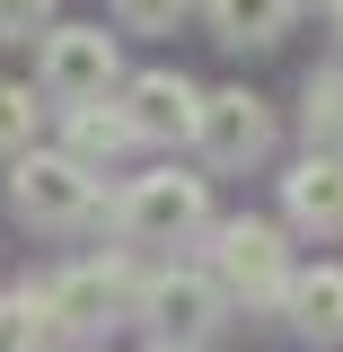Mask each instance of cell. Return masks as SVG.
<instances>
[{
  "label": "cell",
  "instance_id": "6da1fadb",
  "mask_svg": "<svg viewBox=\"0 0 343 352\" xmlns=\"http://www.w3.org/2000/svg\"><path fill=\"white\" fill-rule=\"evenodd\" d=\"M9 212L44 238H71L97 220V168L71 150H18L9 159Z\"/></svg>",
  "mask_w": 343,
  "mask_h": 352
},
{
  "label": "cell",
  "instance_id": "7a4b0ae2",
  "mask_svg": "<svg viewBox=\"0 0 343 352\" xmlns=\"http://www.w3.org/2000/svg\"><path fill=\"white\" fill-rule=\"evenodd\" d=\"M115 229L132 247H194V238H212V185L185 168H150L115 194Z\"/></svg>",
  "mask_w": 343,
  "mask_h": 352
},
{
  "label": "cell",
  "instance_id": "3957f363",
  "mask_svg": "<svg viewBox=\"0 0 343 352\" xmlns=\"http://www.w3.org/2000/svg\"><path fill=\"white\" fill-rule=\"evenodd\" d=\"M203 264L229 282V300L282 308V300H291V273H300V264H291V220H282V229H273V220H212Z\"/></svg>",
  "mask_w": 343,
  "mask_h": 352
},
{
  "label": "cell",
  "instance_id": "277c9868",
  "mask_svg": "<svg viewBox=\"0 0 343 352\" xmlns=\"http://www.w3.org/2000/svg\"><path fill=\"white\" fill-rule=\"evenodd\" d=\"M36 88L53 115H71V106H97V97H115L124 88V53L106 27H53L36 44Z\"/></svg>",
  "mask_w": 343,
  "mask_h": 352
},
{
  "label": "cell",
  "instance_id": "5b68a950",
  "mask_svg": "<svg viewBox=\"0 0 343 352\" xmlns=\"http://www.w3.org/2000/svg\"><path fill=\"white\" fill-rule=\"evenodd\" d=\"M229 282H220L212 264H168V273H150V291H141V326L150 335H168V344H212L220 326H229Z\"/></svg>",
  "mask_w": 343,
  "mask_h": 352
},
{
  "label": "cell",
  "instance_id": "8992f818",
  "mask_svg": "<svg viewBox=\"0 0 343 352\" xmlns=\"http://www.w3.org/2000/svg\"><path fill=\"white\" fill-rule=\"evenodd\" d=\"M141 273L115 256H97V264H71V273H53L44 282V308H53V326L62 335H97V326H124V317H141Z\"/></svg>",
  "mask_w": 343,
  "mask_h": 352
},
{
  "label": "cell",
  "instance_id": "52a82bcc",
  "mask_svg": "<svg viewBox=\"0 0 343 352\" xmlns=\"http://www.w3.org/2000/svg\"><path fill=\"white\" fill-rule=\"evenodd\" d=\"M115 97H124L132 132H141L150 150H176V141H194V132H203V97H212V88H194L185 71H132Z\"/></svg>",
  "mask_w": 343,
  "mask_h": 352
},
{
  "label": "cell",
  "instance_id": "ba28073f",
  "mask_svg": "<svg viewBox=\"0 0 343 352\" xmlns=\"http://www.w3.org/2000/svg\"><path fill=\"white\" fill-rule=\"evenodd\" d=\"M194 150H203L212 168H256L264 150H273V106L247 97V88H212V97H203V132H194Z\"/></svg>",
  "mask_w": 343,
  "mask_h": 352
},
{
  "label": "cell",
  "instance_id": "9c48e42d",
  "mask_svg": "<svg viewBox=\"0 0 343 352\" xmlns=\"http://www.w3.org/2000/svg\"><path fill=\"white\" fill-rule=\"evenodd\" d=\"M282 220L300 238H343V150H308L282 176Z\"/></svg>",
  "mask_w": 343,
  "mask_h": 352
},
{
  "label": "cell",
  "instance_id": "30bf717a",
  "mask_svg": "<svg viewBox=\"0 0 343 352\" xmlns=\"http://www.w3.org/2000/svg\"><path fill=\"white\" fill-rule=\"evenodd\" d=\"M282 317H291L300 344H343V264H308V273H291Z\"/></svg>",
  "mask_w": 343,
  "mask_h": 352
},
{
  "label": "cell",
  "instance_id": "8fae6325",
  "mask_svg": "<svg viewBox=\"0 0 343 352\" xmlns=\"http://www.w3.org/2000/svg\"><path fill=\"white\" fill-rule=\"evenodd\" d=\"M132 141H141V132H132L124 97H97V106H71V115H62V150H71V159H88L97 176L115 168V159H124Z\"/></svg>",
  "mask_w": 343,
  "mask_h": 352
},
{
  "label": "cell",
  "instance_id": "7c38bea8",
  "mask_svg": "<svg viewBox=\"0 0 343 352\" xmlns=\"http://www.w3.org/2000/svg\"><path fill=\"white\" fill-rule=\"evenodd\" d=\"M291 9L300 0H203V18H212V36L229 53H264V44L291 36Z\"/></svg>",
  "mask_w": 343,
  "mask_h": 352
},
{
  "label": "cell",
  "instance_id": "4fadbf2b",
  "mask_svg": "<svg viewBox=\"0 0 343 352\" xmlns=\"http://www.w3.org/2000/svg\"><path fill=\"white\" fill-rule=\"evenodd\" d=\"M300 132H308V150H343V80L335 71H317L300 88Z\"/></svg>",
  "mask_w": 343,
  "mask_h": 352
},
{
  "label": "cell",
  "instance_id": "5bb4252c",
  "mask_svg": "<svg viewBox=\"0 0 343 352\" xmlns=\"http://www.w3.org/2000/svg\"><path fill=\"white\" fill-rule=\"evenodd\" d=\"M44 88L27 80H0V159H18V150H36V124H44V106H36Z\"/></svg>",
  "mask_w": 343,
  "mask_h": 352
},
{
  "label": "cell",
  "instance_id": "9a60e30c",
  "mask_svg": "<svg viewBox=\"0 0 343 352\" xmlns=\"http://www.w3.org/2000/svg\"><path fill=\"white\" fill-rule=\"evenodd\" d=\"M44 326H53L44 291H9V300H0V352H36Z\"/></svg>",
  "mask_w": 343,
  "mask_h": 352
},
{
  "label": "cell",
  "instance_id": "2e32d148",
  "mask_svg": "<svg viewBox=\"0 0 343 352\" xmlns=\"http://www.w3.org/2000/svg\"><path fill=\"white\" fill-rule=\"evenodd\" d=\"M185 9H194V0H115V27H132V36H168Z\"/></svg>",
  "mask_w": 343,
  "mask_h": 352
},
{
  "label": "cell",
  "instance_id": "e0dca14e",
  "mask_svg": "<svg viewBox=\"0 0 343 352\" xmlns=\"http://www.w3.org/2000/svg\"><path fill=\"white\" fill-rule=\"evenodd\" d=\"M53 36V0H0V44H36Z\"/></svg>",
  "mask_w": 343,
  "mask_h": 352
},
{
  "label": "cell",
  "instance_id": "ac0fdd59",
  "mask_svg": "<svg viewBox=\"0 0 343 352\" xmlns=\"http://www.w3.org/2000/svg\"><path fill=\"white\" fill-rule=\"evenodd\" d=\"M326 18H335V44H343V0H326Z\"/></svg>",
  "mask_w": 343,
  "mask_h": 352
},
{
  "label": "cell",
  "instance_id": "d6986e66",
  "mask_svg": "<svg viewBox=\"0 0 343 352\" xmlns=\"http://www.w3.org/2000/svg\"><path fill=\"white\" fill-rule=\"evenodd\" d=\"M150 352H194V344H168V335H159V344H150Z\"/></svg>",
  "mask_w": 343,
  "mask_h": 352
}]
</instances>
